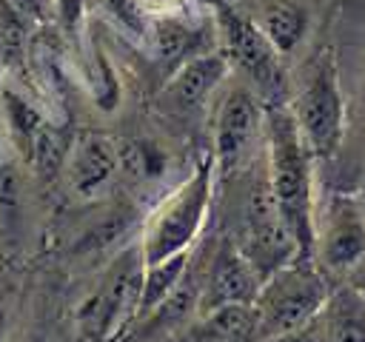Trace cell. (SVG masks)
<instances>
[{"label": "cell", "mask_w": 365, "mask_h": 342, "mask_svg": "<svg viewBox=\"0 0 365 342\" xmlns=\"http://www.w3.org/2000/svg\"><path fill=\"white\" fill-rule=\"evenodd\" d=\"M265 185L271 202L297 242L302 256H311L314 225H317V194H314V154L308 151L288 103L265 105Z\"/></svg>", "instance_id": "obj_1"}, {"label": "cell", "mask_w": 365, "mask_h": 342, "mask_svg": "<svg viewBox=\"0 0 365 342\" xmlns=\"http://www.w3.org/2000/svg\"><path fill=\"white\" fill-rule=\"evenodd\" d=\"M214 180H217V165L214 157L208 154L191 168V174L177 188H171L151 208L137 242L145 265L194 248L211 208Z\"/></svg>", "instance_id": "obj_2"}, {"label": "cell", "mask_w": 365, "mask_h": 342, "mask_svg": "<svg viewBox=\"0 0 365 342\" xmlns=\"http://www.w3.org/2000/svg\"><path fill=\"white\" fill-rule=\"evenodd\" d=\"M143 254L140 245L123 248L100 274L88 296L80 302L74 325L80 342H123L140 311L143 285Z\"/></svg>", "instance_id": "obj_3"}, {"label": "cell", "mask_w": 365, "mask_h": 342, "mask_svg": "<svg viewBox=\"0 0 365 342\" xmlns=\"http://www.w3.org/2000/svg\"><path fill=\"white\" fill-rule=\"evenodd\" d=\"M328 291V276L314 262V256H294L291 262L279 265L262 279L259 294L251 302L254 339L294 331L311 322L319 314Z\"/></svg>", "instance_id": "obj_4"}, {"label": "cell", "mask_w": 365, "mask_h": 342, "mask_svg": "<svg viewBox=\"0 0 365 342\" xmlns=\"http://www.w3.org/2000/svg\"><path fill=\"white\" fill-rule=\"evenodd\" d=\"M294 123L314 154V160H331L345 137V97L339 86V68L331 51H319L299 86L288 97Z\"/></svg>", "instance_id": "obj_5"}, {"label": "cell", "mask_w": 365, "mask_h": 342, "mask_svg": "<svg viewBox=\"0 0 365 342\" xmlns=\"http://www.w3.org/2000/svg\"><path fill=\"white\" fill-rule=\"evenodd\" d=\"M214 26H217V40L220 51L225 54L231 71L240 74V80L265 103H288L291 86H288V71H285V57L274 51V46L228 3L222 0L214 11Z\"/></svg>", "instance_id": "obj_6"}, {"label": "cell", "mask_w": 365, "mask_h": 342, "mask_svg": "<svg viewBox=\"0 0 365 342\" xmlns=\"http://www.w3.org/2000/svg\"><path fill=\"white\" fill-rule=\"evenodd\" d=\"M314 262L325 276H345L365 262V205L351 194H331L317 205Z\"/></svg>", "instance_id": "obj_7"}, {"label": "cell", "mask_w": 365, "mask_h": 342, "mask_svg": "<svg viewBox=\"0 0 365 342\" xmlns=\"http://www.w3.org/2000/svg\"><path fill=\"white\" fill-rule=\"evenodd\" d=\"M262 134H265V103L242 80L228 86L214 111L211 157L217 174L225 177L240 171L251 160Z\"/></svg>", "instance_id": "obj_8"}, {"label": "cell", "mask_w": 365, "mask_h": 342, "mask_svg": "<svg viewBox=\"0 0 365 342\" xmlns=\"http://www.w3.org/2000/svg\"><path fill=\"white\" fill-rule=\"evenodd\" d=\"M262 274L234 242H220L202 279H200V302L197 316L225 308V305H251L259 294Z\"/></svg>", "instance_id": "obj_9"}, {"label": "cell", "mask_w": 365, "mask_h": 342, "mask_svg": "<svg viewBox=\"0 0 365 342\" xmlns=\"http://www.w3.org/2000/svg\"><path fill=\"white\" fill-rule=\"evenodd\" d=\"M231 66L220 48L194 51L177 63L168 83L163 86V100L177 114H194L208 105V100L228 80Z\"/></svg>", "instance_id": "obj_10"}, {"label": "cell", "mask_w": 365, "mask_h": 342, "mask_svg": "<svg viewBox=\"0 0 365 342\" xmlns=\"http://www.w3.org/2000/svg\"><path fill=\"white\" fill-rule=\"evenodd\" d=\"M120 168H123V151L103 131L80 134L71 142L68 157H66V180H68V188L80 200L100 197L114 182Z\"/></svg>", "instance_id": "obj_11"}, {"label": "cell", "mask_w": 365, "mask_h": 342, "mask_svg": "<svg viewBox=\"0 0 365 342\" xmlns=\"http://www.w3.org/2000/svg\"><path fill=\"white\" fill-rule=\"evenodd\" d=\"M277 54L291 57L311 31V14L299 0H228Z\"/></svg>", "instance_id": "obj_12"}, {"label": "cell", "mask_w": 365, "mask_h": 342, "mask_svg": "<svg viewBox=\"0 0 365 342\" xmlns=\"http://www.w3.org/2000/svg\"><path fill=\"white\" fill-rule=\"evenodd\" d=\"M322 342H365V291L339 282L328 291L317 314Z\"/></svg>", "instance_id": "obj_13"}, {"label": "cell", "mask_w": 365, "mask_h": 342, "mask_svg": "<svg viewBox=\"0 0 365 342\" xmlns=\"http://www.w3.org/2000/svg\"><path fill=\"white\" fill-rule=\"evenodd\" d=\"M191 256H194V248L191 251H182V254H174V256H165L160 262H148L143 268V285H140V311H137V322L145 319L157 305H163L177 288L180 282L185 279L188 268H191ZM134 322V325H137ZM134 331V328H131ZM131 336V333H128Z\"/></svg>", "instance_id": "obj_14"}, {"label": "cell", "mask_w": 365, "mask_h": 342, "mask_svg": "<svg viewBox=\"0 0 365 342\" xmlns=\"http://www.w3.org/2000/svg\"><path fill=\"white\" fill-rule=\"evenodd\" d=\"M191 26H185L182 14H160V17H151L148 23V34H145V46L165 63H180L185 60L188 54V46H191Z\"/></svg>", "instance_id": "obj_15"}, {"label": "cell", "mask_w": 365, "mask_h": 342, "mask_svg": "<svg viewBox=\"0 0 365 342\" xmlns=\"http://www.w3.org/2000/svg\"><path fill=\"white\" fill-rule=\"evenodd\" d=\"M94 6L106 17V23H111L117 31H123L131 40L145 43L151 14L145 11L143 0H94Z\"/></svg>", "instance_id": "obj_16"}, {"label": "cell", "mask_w": 365, "mask_h": 342, "mask_svg": "<svg viewBox=\"0 0 365 342\" xmlns=\"http://www.w3.org/2000/svg\"><path fill=\"white\" fill-rule=\"evenodd\" d=\"M88 68H91V94H94L97 105L111 111L120 100V86H117V74L111 68V60L106 57L103 48H94Z\"/></svg>", "instance_id": "obj_17"}, {"label": "cell", "mask_w": 365, "mask_h": 342, "mask_svg": "<svg viewBox=\"0 0 365 342\" xmlns=\"http://www.w3.org/2000/svg\"><path fill=\"white\" fill-rule=\"evenodd\" d=\"M86 6H88V0H54V17L63 23V28L74 31L83 23Z\"/></svg>", "instance_id": "obj_18"}, {"label": "cell", "mask_w": 365, "mask_h": 342, "mask_svg": "<svg viewBox=\"0 0 365 342\" xmlns=\"http://www.w3.org/2000/svg\"><path fill=\"white\" fill-rule=\"evenodd\" d=\"M254 342H322L319 336V325H317V316L294 331H282V333H274V336H262V339H254Z\"/></svg>", "instance_id": "obj_19"}, {"label": "cell", "mask_w": 365, "mask_h": 342, "mask_svg": "<svg viewBox=\"0 0 365 342\" xmlns=\"http://www.w3.org/2000/svg\"><path fill=\"white\" fill-rule=\"evenodd\" d=\"M145 11L151 17H160V14H182L185 9V0H143Z\"/></svg>", "instance_id": "obj_20"}, {"label": "cell", "mask_w": 365, "mask_h": 342, "mask_svg": "<svg viewBox=\"0 0 365 342\" xmlns=\"http://www.w3.org/2000/svg\"><path fill=\"white\" fill-rule=\"evenodd\" d=\"M0 342H3V311H0Z\"/></svg>", "instance_id": "obj_21"}, {"label": "cell", "mask_w": 365, "mask_h": 342, "mask_svg": "<svg viewBox=\"0 0 365 342\" xmlns=\"http://www.w3.org/2000/svg\"><path fill=\"white\" fill-rule=\"evenodd\" d=\"M0 123H3V108H0ZM0 140H3V137H0Z\"/></svg>", "instance_id": "obj_22"}]
</instances>
